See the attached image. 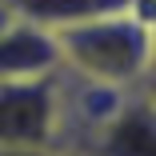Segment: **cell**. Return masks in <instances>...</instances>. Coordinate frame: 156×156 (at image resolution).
<instances>
[{"instance_id": "cell-4", "label": "cell", "mask_w": 156, "mask_h": 156, "mask_svg": "<svg viewBox=\"0 0 156 156\" xmlns=\"http://www.w3.org/2000/svg\"><path fill=\"white\" fill-rule=\"evenodd\" d=\"M84 156H156V108L132 88L100 124Z\"/></svg>"}, {"instance_id": "cell-1", "label": "cell", "mask_w": 156, "mask_h": 156, "mask_svg": "<svg viewBox=\"0 0 156 156\" xmlns=\"http://www.w3.org/2000/svg\"><path fill=\"white\" fill-rule=\"evenodd\" d=\"M52 32L60 48V68H68L84 80L108 84V88L132 92L156 60L140 8L64 20V24H52Z\"/></svg>"}, {"instance_id": "cell-8", "label": "cell", "mask_w": 156, "mask_h": 156, "mask_svg": "<svg viewBox=\"0 0 156 156\" xmlns=\"http://www.w3.org/2000/svg\"><path fill=\"white\" fill-rule=\"evenodd\" d=\"M20 12H16V4H12V0H0V32H4V28L16 20Z\"/></svg>"}, {"instance_id": "cell-3", "label": "cell", "mask_w": 156, "mask_h": 156, "mask_svg": "<svg viewBox=\"0 0 156 156\" xmlns=\"http://www.w3.org/2000/svg\"><path fill=\"white\" fill-rule=\"evenodd\" d=\"M60 68V48L52 24L16 16L0 32V80H32V76H52Z\"/></svg>"}, {"instance_id": "cell-5", "label": "cell", "mask_w": 156, "mask_h": 156, "mask_svg": "<svg viewBox=\"0 0 156 156\" xmlns=\"http://www.w3.org/2000/svg\"><path fill=\"white\" fill-rule=\"evenodd\" d=\"M140 16L148 24V36H152V56H156V0H140ZM156 64V60H152Z\"/></svg>"}, {"instance_id": "cell-6", "label": "cell", "mask_w": 156, "mask_h": 156, "mask_svg": "<svg viewBox=\"0 0 156 156\" xmlns=\"http://www.w3.org/2000/svg\"><path fill=\"white\" fill-rule=\"evenodd\" d=\"M136 92H140V96H144V100H148V104L156 108V64H152V68L144 72V80L136 84Z\"/></svg>"}, {"instance_id": "cell-7", "label": "cell", "mask_w": 156, "mask_h": 156, "mask_svg": "<svg viewBox=\"0 0 156 156\" xmlns=\"http://www.w3.org/2000/svg\"><path fill=\"white\" fill-rule=\"evenodd\" d=\"M0 156H60L56 148H0Z\"/></svg>"}, {"instance_id": "cell-2", "label": "cell", "mask_w": 156, "mask_h": 156, "mask_svg": "<svg viewBox=\"0 0 156 156\" xmlns=\"http://www.w3.org/2000/svg\"><path fill=\"white\" fill-rule=\"evenodd\" d=\"M56 72L0 80V148H56Z\"/></svg>"}]
</instances>
